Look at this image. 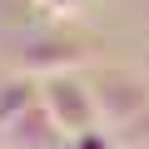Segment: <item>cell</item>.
I'll return each mask as SVG.
<instances>
[{"label":"cell","mask_w":149,"mask_h":149,"mask_svg":"<svg viewBox=\"0 0 149 149\" xmlns=\"http://www.w3.org/2000/svg\"><path fill=\"white\" fill-rule=\"evenodd\" d=\"M90 90H95V104H100V119L104 129H129L144 109H149V80L139 70H124V65H100L90 70Z\"/></svg>","instance_id":"obj_1"},{"label":"cell","mask_w":149,"mask_h":149,"mask_svg":"<svg viewBox=\"0 0 149 149\" xmlns=\"http://www.w3.org/2000/svg\"><path fill=\"white\" fill-rule=\"evenodd\" d=\"M45 90V104L50 114L60 119L65 134H85V129H100V104H95V90H90V74H50V80H40Z\"/></svg>","instance_id":"obj_2"},{"label":"cell","mask_w":149,"mask_h":149,"mask_svg":"<svg viewBox=\"0 0 149 149\" xmlns=\"http://www.w3.org/2000/svg\"><path fill=\"white\" fill-rule=\"evenodd\" d=\"M0 139H5L10 149H55V144L65 139L60 119H55L50 104H45V90H40V100H35L30 109H20L10 124H0Z\"/></svg>","instance_id":"obj_3"},{"label":"cell","mask_w":149,"mask_h":149,"mask_svg":"<svg viewBox=\"0 0 149 149\" xmlns=\"http://www.w3.org/2000/svg\"><path fill=\"white\" fill-rule=\"evenodd\" d=\"M90 65V50L80 40H65V35H50V40H35L25 50V74L35 80H50V74H74Z\"/></svg>","instance_id":"obj_4"},{"label":"cell","mask_w":149,"mask_h":149,"mask_svg":"<svg viewBox=\"0 0 149 149\" xmlns=\"http://www.w3.org/2000/svg\"><path fill=\"white\" fill-rule=\"evenodd\" d=\"M40 100V80L35 74H15V80H5L0 85V124H10L20 109H30Z\"/></svg>","instance_id":"obj_5"},{"label":"cell","mask_w":149,"mask_h":149,"mask_svg":"<svg viewBox=\"0 0 149 149\" xmlns=\"http://www.w3.org/2000/svg\"><path fill=\"white\" fill-rule=\"evenodd\" d=\"M119 144H124V149H149V109H144L129 129H119Z\"/></svg>","instance_id":"obj_6"},{"label":"cell","mask_w":149,"mask_h":149,"mask_svg":"<svg viewBox=\"0 0 149 149\" xmlns=\"http://www.w3.org/2000/svg\"><path fill=\"white\" fill-rule=\"evenodd\" d=\"M35 5L45 15H55V20H74V15L85 10V0H35Z\"/></svg>","instance_id":"obj_7"}]
</instances>
